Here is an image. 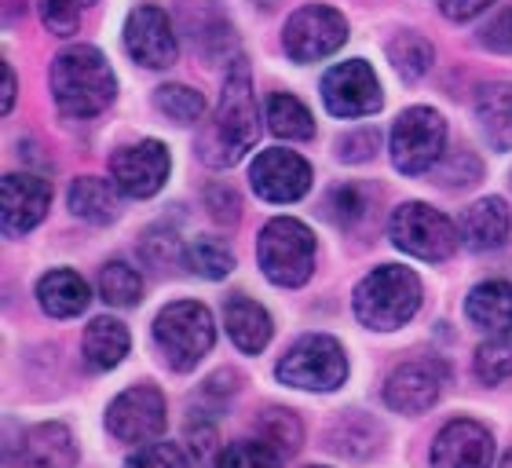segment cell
<instances>
[{
  "mask_svg": "<svg viewBox=\"0 0 512 468\" xmlns=\"http://www.w3.org/2000/svg\"><path fill=\"white\" fill-rule=\"evenodd\" d=\"M502 468H512V450L505 454V461H502Z\"/></svg>",
  "mask_w": 512,
  "mask_h": 468,
  "instance_id": "45",
  "label": "cell"
},
{
  "mask_svg": "<svg viewBox=\"0 0 512 468\" xmlns=\"http://www.w3.org/2000/svg\"><path fill=\"white\" fill-rule=\"evenodd\" d=\"M205 209L213 216L216 224H238V216H242V202H238L235 187H227V183H213L209 191H205Z\"/></svg>",
  "mask_w": 512,
  "mask_h": 468,
  "instance_id": "39",
  "label": "cell"
},
{
  "mask_svg": "<svg viewBox=\"0 0 512 468\" xmlns=\"http://www.w3.org/2000/svg\"><path fill=\"white\" fill-rule=\"evenodd\" d=\"M128 344H132V337H128L125 322L103 315V319L88 322L81 351H85V359L92 370H114V366H121V359L128 355Z\"/></svg>",
  "mask_w": 512,
  "mask_h": 468,
  "instance_id": "23",
  "label": "cell"
},
{
  "mask_svg": "<svg viewBox=\"0 0 512 468\" xmlns=\"http://www.w3.org/2000/svg\"><path fill=\"white\" fill-rule=\"evenodd\" d=\"M476 377L483 384H502L512 377V333H494L476 348Z\"/></svg>",
  "mask_w": 512,
  "mask_h": 468,
  "instance_id": "30",
  "label": "cell"
},
{
  "mask_svg": "<svg viewBox=\"0 0 512 468\" xmlns=\"http://www.w3.org/2000/svg\"><path fill=\"white\" fill-rule=\"evenodd\" d=\"M216 468H282V454L267 439H242L220 450Z\"/></svg>",
  "mask_w": 512,
  "mask_h": 468,
  "instance_id": "32",
  "label": "cell"
},
{
  "mask_svg": "<svg viewBox=\"0 0 512 468\" xmlns=\"http://www.w3.org/2000/svg\"><path fill=\"white\" fill-rule=\"evenodd\" d=\"M41 4V22L55 37H70L77 33L81 19H85V11L96 4V0H37Z\"/></svg>",
  "mask_w": 512,
  "mask_h": 468,
  "instance_id": "34",
  "label": "cell"
},
{
  "mask_svg": "<svg viewBox=\"0 0 512 468\" xmlns=\"http://www.w3.org/2000/svg\"><path fill=\"white\" fill-rule=\"evenodd\" d=\"M154 341L172 370H194L216 344L213 315L198 300H176L169 308H161V315L154 319Z\"/></svg>",
  "mask_w": 512,
  "mask_h": 468,
  "instance_id": "5",
  "label": "cell"
},
{
  "mask_svg": "<svg viewBox=\"0 0 512 468\" xmlns=\"http://www.w3.org/2000/svg\"><path fill=\"white\" fill-rule=\"evenodd\" d=\"M447 370L432 359H414L403 362L399 370H392L388 384H384V403L399 410V414H425L428 406H436L439 392H443Z\"/></svg>",
  "mask_w": 512,
  "mask_h": 468,
  "instance_id": "15",
  "label": "cell"
},
{
  "mask_svg": "<svg viewBox=\"0 0 512 468\" xmlns=\"http://www.w3.org/2000/svg\"><path fill=\"white\" fill-rule=\"evenodd\" d=\"M183 264H187L191 275H202L209 282H216V278H227L235 271V253L227 249L224 238H198V242L187 245Z\"/></svg>",
  "mask_w": 512,
  "mask_h": 468,
  "instance_id": "27",
  "label": "cell"
},
{
  "mask_svg": "<svg viewBox=\"0 0 512 468\" xmlns=\"http://www.w3.org/2000/svg\"><path fill=\"white\" fill-rule=\"evenodd\" d=\"M494 436L480 421H450L432 443V468H491Z\"/></svg>",
  "mask_w": 512,
  "mask_h": 468,
  "instance_id": "17",
  "label": "cell"
},
{
  "mask_svg": "<svg viewBox=\"0 0 512 468\" xmlns=\"http://www.w3.org/2000/svg\"><path fill=\"white\" fill-rule=\"evenodd\" d=\"M26 468H74L77 465V443L70 436V428L59 425V421H44V425H33L26 436H22L19 447Z\"/></svg>",
  "mask_w": 512,
  "mask_h": 468,
  "instance_id": "19",
  "label": "cell"
},
{
  "mask_svg": "<svg viewBox=\"0 0 512 468\" xmlns=\"http://www.w3.org/2000/svg\"><path fill=\"white\" fill-rule=\"evenodd\" d=\"M278 381L300 392H333L348 377V359L344 348L326 333H308L278 359Z\"/></svg>",
  "mask_w": 512,
  "mask_h": 468,
  "instance_id": "6",
  "label": "cell"
},
{
  "mask_svg": "<svg viewBox=\"0 0 512 468\" xmlns=\"http://www.w3.org/2000/svg\"><path fill=\"white\" fill-rule=\"evenodd\" d=\"M169 150L158 139H143L136 147H121L110 158V176L125 198H154L169 180Z\"/></svg>",
  "mask_w": 512,
  "mask_h": 468,
  "instance_id": "13",
  "label": "cell"
},
{
  "mask_svg": "<svg viewBox=\"0 0 512 468\" xmlns=\"http://www.w3.org/2000/svg\"><path fill=\"white\" fill-rule=\"evenodd\" d=\"M480 158L472 154V150H454V154H447V161L439 165V183L443 187H472V183L480 180Z\"/></svg>",
  "mask_w": 512,
  "mask_h": 468,
  "instance_id": "37",
  "label": "cell"
},
{
  "mask_svg": "<svg viewBox=\"0 0 512 468\" xmlns=\"http://www.w3.org/2000/svg\"><path fill=\"white\" fill-rule=\"evenodd\" d=\"M480 44L483 48H491V52H498V55H512V8L498 11V15L483 26Z\"/></svg>",
  "mask_w": 512,
  "mask_h": 468,
  "instance_id": "42",
  "label": "cell"
},
{
  "mask_svg": "<svg viewBox=\"0 0 512 468\" xmlns=\"http://www.w3.org/2000/svg\"><path fill=\"white\" fill-rule=\"evenodd\" d=\"M267 128L278 139H311L315 136V117L311 110L289 92H275L267 99Z\"/></svg>",
  "mask_w": 512,
  "mask_h": 468,
  "instance_id": "26",
  "label": "cell"
},
{
  "mask_svg": "<svg viewBox=\"0 0 512 468\" xmlns=\"http://www.w3.org/2000/svg\"><path fill=\"white\" fill-rule=\"evenodd\" d=\"M388 59H392L395 74L403 77V81H417V77H425L436 63V52H432V44L421 37V33H399L392 44H388Z\"/></svg>",
  "mask_w": 512,
  "mask_h": 468,
  "instance_id": "29",
  "label": "cell"
},
{
  "mask_svg": "<svg viewBox=\"0 0 512 468\" xmlns=\"http://www.w3.org/2000/svg\"><path fill=\"white\" fill-rule=\"evenodd\" d=\"M0 74H4V114H11V107H15V74H11L8 63L0 66Z\"/></svg>",
  "mask_w": 512,
  "mask_h": 468,
  "instance_id": "44",
  "label": "cell"
},
{
  "mask_svg": "<svg viewBox=\"0 0 512 468\" xmlns=\"http://www.w3.org/2000/svg\"><path fill=\"white\" fill-rule=\"evenodd\" d=\"M491 4L494 0H443L439 8H443V15H447L450 22H469V19H476V15H483Z\"/></svg>",
  "mask_w": 512,
  "mask_h": 468,
  "instance_id": "43",
  "label": "cell"
},
{
  "mask_svg": "<svg viewBox=\"0 0 512 468\" xmlns=\"http://www.w3.org/2000/svg\"><path fill=\"white\" fill-rule=\"evenodd\" d=\"M348 41V22L330 4H304L286 19L282 48L293 63H319Z\"/></svg>",
  "mask_w": 512,
  "mask_h": 468,
  "instance_id": "8",
  "label": "cell"
},
{
  "mask_svg": "<svg viewBox=\"0 0 512 468\" xmlns=\"http://www.w3.org/2000/svg\"><path fill=\"white\" fill-rule=\"evenodd\" d=\"M169 410H165V395L154 388V384H136L121 392L107 410V428L110 436L121 439V443H150L165 432V421H169Z\"/></svg>",
  "mask_w": 512,
  "mask_h": 468,
  "instance_id": "10",
  "label": "cell"
},
{
  "mask_svg": "<svg viewBox=\"0 0 512 468\" xmlns=\"http://www.w3.org/2000/svg\"><path fill=\"white\" fill-rule=\"evenodd\" d=\"M322 103L333 117H370L384 103L381 81L363 59H348L322 77Z\"/></svg>",
  "mask_w": 512,
  "mask_h": 468,
  "instance_id": "11",
  "label": "cell"
},
{
  "mask_svg": "<svg viewBox=\"0 0 512 468\" xmlns=\"http://www.w3.org/2000/svg\"><path fill=\"white\" fill-rule=\"evenodd\" d=\"M99 297L107 300L110 308H132V304L143 300V278L125 260H110L99 271Z\"/></svg>",
  "mask_w": 512,
  "mask_h": 468,
  "instance_id": "28",
  "label": "cell"
},
{
  "mask_svg": "<svg viewBox=\"0 0 512 468\" xmlns=\"http://www.w3.org/2000/svg\"><path fill=\"white\" fill-rule=\"evenodd\" d=\"M311 468H322V465H311Z\"/></svg>",
  "mask_w": 512,
  "mask_h": 468,
  "instance_id": "46",
  "label": "cell"
},
{
  "mask_svg": "<svg viewBox=\"0 0 512 468\" xmlns=\"http://www.w3.org/2000/svg\"><path fill=\"white\" fill-rule=\"evenodd\" d=\"M183 253H187V249H180V238H176V231H169V227H150L147 238H143V256H147L154 267H169L176 256L183 260Z\"/></svg>",
  "mask_w": 512,
  "mask_h": 468,
  "instance_id": "38",
  "label": "cell"
},
{
  "mask_svg": "<svg viewBox=\"0 0 512 468\" xmlns=\"http://www.w3.org/2000/svg\"><path fill=\"white\" fill-rule=\"evenodd\" d=\"M300 421L289 410H267L264 414V425H260V439H267L271 447L282 454V458H289V454H297L300 447Z\"/></svg>",
  "mask_w": 512,
  "mask_h": 468,
  "instance_id": "35",
  "label": "cell"
},
{
  "mask_svg": "<svg viewBox=\"0 0 512 468\" xmlns=\"http://www.w3.org/2000/svg\"><path fill=\"white\" fill-rule=\"evenodd\" d=\"M224 322H227V337L235 341L238 351H246V355H260L267 348V341H271V333H275L271 315L256 300L242 297V293L224 304Z\"/></svg>",
  "mask_w": 512,
  "mask_h": 468,
  "instance_id": "20",
  "label": "cell"
},
{
  "mask_svg": "<svg viewBox=\"0 0 512 468\" xmlns=\"http://www.w3.org/2000/svg\"><path fill=\"white\" fill-rule=\"evenodd\" d=\"M249 183H253L256 198H264V202H300L311 191V165L297 150H264V154H256L253 169H249Z\"/></svg>",
  "mask_w": 512,
  "mask_h": 468,
  "instance_id": "12",
  "label": "cell"
},
{
  "mask_svg": "<svg viewBox=\"0 0 512 468\" xmlns=\"http://www.w3.org/2000/svg\"><path fill=\"white\" fill-rule=\"evenodd\" d=\"M0 205H4V234L19 238L44 220L52 205V187L30 172H8L0 183Z\"/></svg>",
  "mask_w": 512,
  "mask_h": 468,
  "instance_id": "16",
  "label": "cell"
},
{
  "mask_svg": "<svg viewBox=\"0 0 512 468\" xmlns=\"http://www.w3.org/2000/svg\"><path fill=\"white\" fill-rule=\"evenodd\" d=\"M70 213L88 220V224H114L118 220V183L99 180V176H81L70 183Z\"/></svg>",
  "mask_w": 512,
  "mask_h": 468,
  "instance_id": "24",
  "label": "cell"
},
{
  "mask_svg": "<svg viewBox=\"0 0 512 468\" xmlns=\"http://www.w3.org/2000/svg\"><path fill=\"white\" fill-rule=\"evenodd\" d=\"M256 260L267 282L282 289L304 286L315 271V234L293 216H275L256 238Z\"/></svg>",
  "mask_w": 512,
  "mask_h": 468,
  "instance_id": "4",
  "label": "cell"
},
{
  "mask_svg": "<svg viewBox=\"0 0 512 468\" xmlns=\"http://www.w3.org/2000/svg\"><path fill=\"white\" fill-rule=\"evenodd\" d=\"M421 308V282L410 267L384 264L355 286V319L370 330H399Z\"/></svg>",
  "mask_w": 512,
  "mask_h": 468,
  "instance_id": "3",
  "label": "cell"
},
{
  "mask_svg": "<svg viewBox=\"0 0 512 468\" xmlns=\"http://www.w3.org/2000/svg\"><path fill=\"white\" fill-rule=\"evenodd\" d=\"M256 139H260V117H256L253 77H249L246 59L235 55L213 121L202 128L194 150L209 169H231L256 147Z\"/></svg>",
  "mask_w": 512,
  "mask_h": 468,
  "instance_id": "1",
  "label": "cell"
},
{
  "mask_svg": "<svg viewBox=\"0 0 512 468\" xmlns=\"http://www.w3.org/2000/svg\"><path fill=\"white\" fill-rule=\"evenodd\" d=\"M187 450H191L194 465H202V468L213 465L216 468L213 458H220V450H216V428L213 425H202V421L187 428Z\"/></svg>",
  "mask_w": 512,
  "mask_h": 468,
  "instance_id": "40",
  "label": "cell"
},
{
  "mask_svg": "<svg viewBox=\"0 0 512 468\" xmlns=\"http://www.w3.org/2000/svg\"><path fill=\"white\" fill-rule=\"evenodd\" d=\"M366 209H370L366 194L359 191V187H352V183H348V187H333V191L322 198V216L337 227L359 224V220L366 216Z\"/></svg>",
  "mask_w": 512,
  "mask_h": 468,
  "instance_id": "33",
  "label": "cell"
},
{
  "mask_svg": "<svg viewBox=\"0 0 512 468\" xmlns=\"http://www.w3.org/2000/svg\"><path fill=\"white\" fill-rule=\"evenodd\" d=\"M125 48L128 55L143 63L147 70H165V66L176 63V33H172L169 15L154 4H139V8L128 11L125 19Z\"/></svg>",
  "mask_w": 512,
  "mask_h": 468,
  "instance_id": "14",
  "label": "cell"
},
{
  "mask_svg": "<svg viewBox=\"0 0 512 468\" xmlns=\"http://www.w3.org/2000/svg\"><path fill=\"white\" fill-rule=\"evenodd\" d=\"M88 282L77 271H48V275L37 282V304L44 308V315L52 319H74L88 308Z\"/></svg>",
  "mask_w": 512,
  "mask_h": 468,
  "instance_id": "21",
  "label": "cell"
},
{
  "mask_svg": "<svg viewBox=\"0 0 512 468\" xmlns=\"http://www.w3.org/2000/svg\"><path fill=\"white\" fill-rule=\"evenodd\" d=\"M447 143V125L436 110L410 107L395 117L392 125V161L406 176H421L439 161Z\"/></svg>",
  "mask_w": 512,
  "mask_h": 468,
  "instance_id": "9",
  "label": "cell"
},
{
  "mask_svg": "<svg viewBox=\"0 0 512 468\" xmlns=\"http://www.w3.org/2000/svg\"><path fill=\"white\" fill-rule=\"evenodd\" d=\"M52 96L66 117H96L118 96V77L107 55L92 44H74L52 59Z\"/></svg>",
  "mask_w": 512,
  "mask_h": 468,
  "instance_id": "2",
  "label": "cell"
},
{
  "mask_svg": "<svg viewBox=\"0 0 512 468\" xmlns=\"http://www.w3.org/2000/svg\"><path fill=\"white\" fill-rule=\"evenodd\" d=\"M465 315L487 333H512V286L502 278L480 282L465 300Z\"/></svg>",
  "mask_w": 512,
  "mask_h": 468,
  "instance_id": "22",
  "label": "cell"
},
{
  "mask_svg": "<svg viewBox=\"0 0 512 468\" xmlns=\"http://www.w3.org/2000/svg\"><path fill=\"white\" fill-rule=\"evenodd\" d=\"M125 468H187V454L176 443H143L125 458Z\"/></svg>",
  "mask_w": 512,
  "mask_h": 468,
  "instance_id": "36",
  "label": "cell"
},
{
  "mask_svg": "<svg viewBox=\"0 0 512 468\" xmlns=\"http://www.w3.org/2000/svg\"><path fill=\"white\" fill-rule=\"evenodd\" d=\"M154 107L169 117V121H176V125H194L205 114V99L202 92H194L187 85H161L154 92Z\"/></svg>",
  "mask_w": 512,
  "mask_h": 468,
  "instance_id": "31",
  "label": "cell"
},
{
  "mask_svg": "<svg viewBox=\"0 0 512 468\" xmlns=\"http://www.w3.org/2000/svg\"><path fill=\"white\" fill-rule=\"evenodd\" d=\"M377 143H381V132L377 128H359V132H348L337 143V154L344 161H370L377 154Z\"/></svg>",
  "mask_w": 512,
  "mask_h": 468,
  "instance_id": "41",
  "label": "cell"
},
{
  "mask_svg": "<svg viewBox=\"0 0 512 468\" xmlns=\"http://www.w3.org/2000/svg\"><path fill=\"white\" fill-rule=\"evenodd\" d=\"M476 117L494 150H512V85H487L476 96Z\"/></svg>",
  "mask_w": 512,
  "mask_h": 468,
  "instance_id": "25",
  "label": "cell"
},
{
  "mask_svg": "<svg viewBox=\"0 0 512 468\" xmlns=\"http://www.w3.org/2000/svg\"><path fill=\"white\" fill-rule=\"evenodd\" d=\"M512 216L509 205L502 198H480L472 202L465 213H461V242L469 245L472 253H491V249H502L505 238H509Z\"/></svg>",
  "mask_w": 512,
  "mask_h": 468,
  "instance_id": "18",
  "label": "cell"
},
{
  "mask_svg": "<svg viewBox=\"0 0 512 468\" xmlns=\"http://www.w3.org/2000/svg\"><path fill=\"white\" fill-rule=\"evenodd\" d=\"M388 234L403 253L428 260V264H443L454 256L461 242V231L450 224L447 216L425 202H403L388 220Z\"/></svg>",
  "mask_w": 512,
  "mask_h": 468,
  "instance_id": "7",
  "label": "cell"
}]
</instances>
